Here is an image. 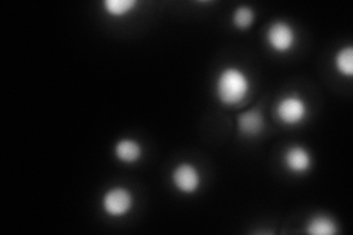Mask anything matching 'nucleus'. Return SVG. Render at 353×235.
Segmentation results:
<instances>
[{
  "label": "nucleus",
  "mask_w": 353,
  "mask_h": 235,
  "mask_svg": "<svg viewBox=\"0 0 353 235\" xmlns=\"http://www.w3.org/2000/svg\"><path fill=\"white\" fill-rule=\"evenodd\" d=\"M115 158L123 163H136L141 159L143 147L134 139H121L114 147Z\"/></svg>",
  "instance_id": "obj_8"
},
{
  "label": "nucleus",
  "mask_w": 353,
  "mask_h": 235,
  "mask_svg": "<svg viewBox=\"0 0 353 235\" xmlns=\"http://www.w3.org/2000/svg\"><path fill=\"white\" fill-rule=\"evenodd\" d=\"M268 48L279 54H285L294 49L297 43V32L292 24L285 21H275L268 27L265 34Z\"/></svg>",
  "instance_id": "obj_4"
},
{
  "label": "nucleus",
  "mask_w": 353,
  "mask_h": 235,
  "mask_svg": "<svg viewBox=\"0 0 353 235\" xmlns=\"http://www.w3.org/2000/svg\"><path fill=\"white\" fill-rule=\"evenodd\" d=\"M309 115V106L299 94H289L279 100L275 106V116L287 127L301 125Z\"/></svg>",
  "instance_id": "obj_2"
},
{
  "label": "nucleus",
  "mask_w": 353,
  "mask_h": 235,
  "mask_svg": "<svg viewBox=\"0 0 353 235\" xmlns=\"http://www.w3.org/2000/svg\"><path fill=\"white\" fill-rule=\"evenodd\" d=\"M250 90L252 81L249 75L237 66H227L216 76L215 94L221 105L239 106L249 97Z\"/></svg>",
  "instance_id": "obj_1"
},
{
  "label": "nucleus",
  "mask_w": 353,
  "mask_h": 235,
  "mask_svg": "<svg viewBox=\"0 0 353 235\" xmlns=\"http://www.w3.org/2000/svg\"><path fill=\"white\" fill-rule=\"evenodd\" d=\"M334 68L341 76L350 78L353 75V49H352V46L341 48L336 53Z\"/></svg>",
  "instance_id": "obj_11"
},
{
  "label": "nucleus",
  "mask_w": 353,
  "mask_h": 235,
  "mask_svg": "<svg viewBox=\"0 0 353 235\" xmlns=\"http://www.w3.org/2000/svg\"><path fill=\"white\" fill-rule=\"evenodd\" d=\"M136 0H105L103 10L105 14L112 18H124L136 9Z\"/></svg>",
  "instance_id": "obj_10"
},
{
  "label": "nucleus",
  "mask_w": 353,
  "mask_h": 235,
  "mask_svg": "<svg viewBox=\"0 0 353 235\" xmlns=\"http://www.w3.org/2000/svg\"><path fill=\"white\" fill-rule=\"evenodd\" d=\"M305 231L314 235H333L337 232V223L325 215H316L306 223Z\"/></svg>",
  "instance_id": "obj_9"
},
{
  "label": "nucleus",
  "mask_w": 353,
  "mask_h": 235,
  "mask_svg": "<svg viewBox=\"0 0 353 235\" xmlns=\"http://www.w3.org/2000/svg\"><path fill=\"white\" fill-rule=\"evenodd\" d=\"M237 128L241 136L256 137L265 128V121L259 110H246L237 118Z\"/></svg>",
  "instance_id": "obj_7"
},
{
  "label": "nucleus",
  "mask_w": 353,
  "mask_h": 235,
  "mask_svg": "<svg viewBox=\"0 0 353 235\" xmlns=\"http://www.w3.org/2000/svg\"><path fill=\"white\" fill-rule=\"evenodd\" d=\"M283 165L293 175H305L314 165L312 154L303 145H290L283 154Z\"/></svg>",
  "instance_id": "obj_6"
},
{
  "label": "nucleus",
  "mask_w": 353,
  "mask_h": 235,
  "mask_svg": "<svg viewBox=\"0 0 353 235\" xmlns=\"http://www.w3.org/2000/svg\"><path fill=\"white\" fill-rule=\"evenodd\" d=\"M102 210L109 218H124L134 207V196L125 187H112L102 196Z\"/></svg>",
  "instance_id": "obj_3"
},
{
  "label": "nucleus",
  "mask_w": 353,
  "mask_h": 235,
  "mask_svg": "<svg viewBox=\"0 0 353 235\" xmlns=\"http://www.w3.org/2000/svg\"><path fill=\"white\" fill-rule=\"evenodd\" d=\"M171 183L176 192L181 194H194L201 190L202 174L193 163L176 165L171 172Z\"/></svg>",
  "instance_id": "obj_5"
},
{
  "label": "nucleus",
  "mask_w": 353,
  "mask_h": 235,
  "mask_svg": "<svg viewBox=\"0 0 353 235\" xmlns=\"http://www.w3.org/2000/svg\"><path fill=\"white\" fill-rule=\"evenodd\" d=\"M255 22V10L250 6H240L233 14V25L237 30H248Z\"/></svg>",
  "instance_id": "obj_12"
}]
</instances>
